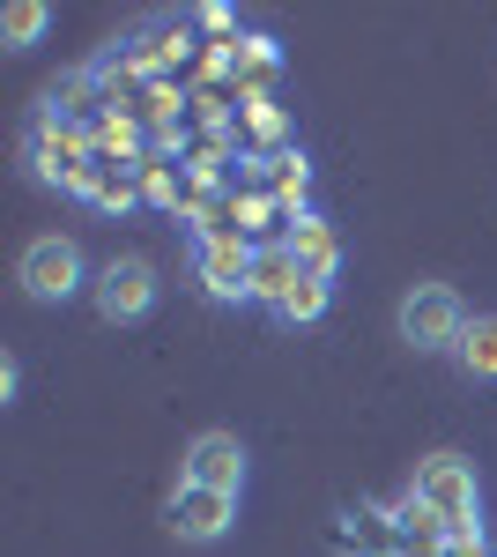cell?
I'll use <instances>...</instances> for the list:
<instances>
[{"instance_id":"cell-1","label":"cell","mask_w":497,"mask_h":557,"mask_svg":"<svg viewBox=\"0 0 497 557\" xmlns=\"http://www.w3.org/2000/svg\"><path fill=\"white\" fill-rule=\"evenodd\" d=\"M409 498L438 520L446 535H483V483H475V461H460V454H431V461L415 469Z\"/></svg>"},{"instance_id":"cell-2","label":"cell","mask_w":497,"mask_h":557,"mask_svg":"<svg viewBox=\"0 0 497 557\" xmlns=\"http://www.w3.org/2000/svg\"><path fill=\"white\" fill-rule=\"evenodd\" d=\"M468 305H460L453 283H415L409 298L394 305V327H401V343L415 349V357H446V349H460V335H468Z\"/></svg>"},{"instance_id":"cell-3","label":"cell","mask_w":497,"mask_h":557,"mask_svg":"<svg viewBox=\"0 0 497 557\" xmlns=\"http://www.w3.org/2000/svg\"><path fill=\"white\" fill-rule=\"evenodd\" d=\"M15 283H23V298H30V305H67V298H83L97 275H89L83 246H75L67 231H45V238H30V246H23Z\"/></svg>"},{"instance_id":"cell-4","label":"cell","mask_w":497,"mask_h":557,"mask_svg":"<svg viewBox=\"0 0 497 557\" xmlns=\"http://www.w3.org/2000/svg\"><path fill=\"white\" fill-rule=\"evenodd\" d=\"M89 298H97V312H104L112 327H134V320H149V312H157V298H164V283H157V260L112 253L104 268H97Z\"/></svg>"},{"instance_id":"cell-5","label":"cell","mask_w":497,"mask_h":557,"mask_svg":"<svg viewBox=\"0 0 497 557\" xmlns=\"http://www.w3.org/2000/svg\"><path fill=\"white\" fill-rule=\"evenodd\" d=\"M164 528L178 543L208 550V543H223V535L238 528V498H231V491H201V483H178L171 506H164Z\"/></svg>"},{"instance_id":"cell-6","label":"cell","mask_w":497,"mask_h":557,"mask_svg":"<svg viewBox=\"0 0 497 557\" xmlns=\"http://www.w3.org/2000/svg\"><path fill=\"white\" fill-rule=\"evenodd\" d=\"M178 483L246 498V438H238V431H201V438L186 446V461H178Z\"/></svg>"},{"instance_id":"cell-7","label":"cell","mask_w":497,"mask_h":557,"mask_svg":"<svg viewBox=\"0 0 497 557\" xmlns=\"http://www.w3.org/2000/svg\"><path fill=\"white\" fill-rule=\"evenodd\" d=\"M252 268H260V253H252L246 238H201L194 246V275H201V290L215 305L252 298Z\"/></svg>"},{"instance_id":"cell-8","label":"cell","mask_w":497,"mask_h":557,"mask_svg":"<svg viewBox=\"0 0 497 557\" xmlns=\"http://www.w3.org/2000/svg\"><path fill=\"white\" fill-rule=\"evenodd\" d=\"M297 260V275H312V283H334V268H341V246H334V231L320 215H297V231L283 238Z\"/></svg>"},{"instance_id":"cell-9","label":"cell","mask_w":497,"mask_h":557,"mask_svg":"<svg viewBox=\"0 0 497 557\" xmlns=\"http://www.w3.org/2000/svg\"><path fill=\"white\" fill-rule=\"evenodd\" d=\"M460 372L468 380H497V312H475L468 320V335H460Z\"/></svg>"},{"instance_id":"cell-10","label":"cell","mask_w":497,"mask_h":557,"mask_svg":"<svg viewBox=\"0 0 497 557\" xmlns=\"http://www.w3.org/2000/svg\"><path fill=\"white\" fill-rule=\"evenodd\" d=\"M45 30H52V8H45V0H15V8L0 15V45H8V52H30Z\"/></svg>"},{"instance_id":"cell-11","label":"cell","mask_w":497,"mask_h":557,"mask_svg":"<svg viewBox=\"0 0 497 557\" xmlns=\"http://www.w3.org/2000/svg\"><path fill=\"white\" fill-rule=\"evenodd\" d=\"M327 298H334V283H312V275H297V290L275 305V320H283V327H312V320L327 312Z\"/></svg>"},{"instance_id":"cell-12","label":"cell","mask_w":497,"mask_h":557,"mask_svg":"<svg viewBox=\"0 0 497 557\" xmlns=\"http://www.w3.org/2000/svg\"><path fill=\"white\" fill-rule=\"evenodd\" d=\"M423 557H490V543L483 535H446V543H431Z\"/></svg>"},{"instance_id":"cell-13","label":"cell","mask_w":497,"mask_h":557,"mask_svg":"<svg viewBox=\"0 0 497 557\" xmlns=\"http://www.w3.org/2000/svg\"><path fill=\"white\" fill-rule=\"evenodd\" d=\"M15 386H23V364H15V357H0V401H15Z\"/></svg>"},{"instance_id":"cell-14","label":"cell","mask_w":497,"mask_h":557,"mask_svg":"<svg viewBox=\"0 0 497 557\" xmlns=\"http://www.w3.org/2000/svg\"><path fill=\"white\" fill-rule=\"evenodd\" d=\"M372 557H423V550H372Z\"/></svg>"}]
</instances>
